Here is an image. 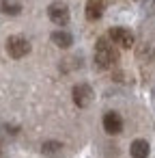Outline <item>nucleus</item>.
<instances>
[{"label":"nucleus","instance_id":"obj_1","mask_svg":"<svg viewBox=\"0 0 155 158\" xmlns=\"http://www.w3.org/2000/svg\"><path fill=\"white\" fill-rule=\"evenodd\" d=\"M118 61V50H116V44L110 39V37H99L97 44H95V63L99 69H110L114 67Z\"/></svg>","mask_w":155,"mask_h":158},{"label":"nucleus","instance_id":"obj_2","mask_svg":"<svg viewBox=\"0 0 155 158\" xmlns=\"http://www.w3.org/2000/svg\"><path fill=\"white\" fill-rule=\"evenodd\" d=\"M7 52L11 59H24L26 54H30V41L22 35H13L7 39Z\"/></svg>","mask_w":155,"mask_h":158},{"label":"nucleus","instance_id":"obj_3","mask_svg":"<svg viewBox=\"0 0 155 158\" xmlns=\"http://www.w3.org/2000/svg\"><path fill=\"white\" fill-rule=\"evenodd\" d=\"M108 37L118 46V48H123V50H129V48H134V33L129 31V28H123V26H114V28H110L108 31Z\"/></svg>","mask_w":155,"mask_h":158},{"label":"nucleus","instance_id":"obj_4","mask_svg":"<svg viewBox=\"0 0 155 158\" xmlns=\"http://www.w3.org/2000/svg\"><path fill=\"white\" fill-rule=\"evenodd\" d=\"M71 98H73V104H76L78 108H86V106L93 102L95 93H93V87H91V85L82 82V85H76V87H73Z\"/></svg>","mask_w":155,"mask_h":158},{"label":"nucleus","instance_id":"obj_5","mask_svg":"<svg viewBox=\"0 0 155 158\" xmlns=\"http://www.w3.org/2000/svg\"><path fill=\"white\" fill-rule=\"evenodd\" d=\"M48 18L58 26H67L69 24V7L65 2H52L48 7Z\"/></svg>","mask_w":155,"mask_h":158},{"label":"nucleus","instance_id":"obj_6","mask_svg":"<svg viewBox=\"0 0 155 158\" xmlns=\"http://www.w3.org/2000/svg\"><path fill=\"white\" fill-rule=\"evenodd\" d=\"M103 130L108 134H118L123 130V117L116 113V110H108L103 115Z\"/></svg>","mask_w":155,"mask_h":158},{"label":"nucleus","instance_id":"obj_7","mask_svg":"<svg viewBox=\"0 0 155 158\" xmlns=\"http://www.w3.org/2000/svg\"><path fill=\"white\" fill-rule=\"evenodd\" d=\"M103 7H106L103 0H86V20L97 22L103 15Z\"/></svg>","mask_w":155,"mask_h":158},{"label":"nucleus","instance_id":"obj_8","mask_svg":"<svg viewBox=\"0 0 155 158\" xmlns=\"http://www.w3.org/2000/svg\"><path fill=\"white\" fill-rule=\"evenodd\" d=\"M149 152H151V145H149V141H144V139H136V141L131 143V147H129L131 158H146Z\"/></svg>","mask_w":155,"mask_h":158},{"label":"nucleus","instance_id":"obj_9","mask_svg":"<svg viewBox=\"0 0 155 158\" xmlns=\"http://www.w3.org/2000/svg\"><path fill=\"white\" fill-rule=\"evenodd\" d=\"M50 39H52L54 46H58V48H63V50L73 44V37H71V33H67V31H54V33L50 35Z\"/></svg>","mask_w":155,"mask_h":158},{"label":"nucleus","instance_id":"obj_10","mask_svg":"<svg viewBox=\"0 0 155 158\" xmlns=\"http://www.w3.org/2000/svg\"><path fill=\"white\" fill-rule=\"evenodd\" d=\"M0 11H2L5 15H20L22 13V5L17 2V0H2V2H0Z\"/></svg>","mask_w":155,"mask_h":158},{"label":"nucleus","instance_id":"obj_11","mask_svg":"<svg viewBox=\"0 0 155 158\" xmlns=\"http://www.w3.org/2000/svg\"><path fill=\"white\" fill-rule=\"evenodd\" d=\"M41 152H43L45 156H56V154L63 152V143H60V141H45V143L41 145Z\"/></svg>","mask_w":155,"mask_h":158},{"label":"nucleus","instance_id":"obj_12","mask_svg":"<svg viewBox=\"0 0 155 158\" xmlns=\"http://www.w3.org/2000/svg\"><path fill=\"white\" fill-rule=\"evenodd\" d=\"M0 154H2V147H0Z\"/></svg>","mask_w":155,"mask_h":158}]
</instances>
